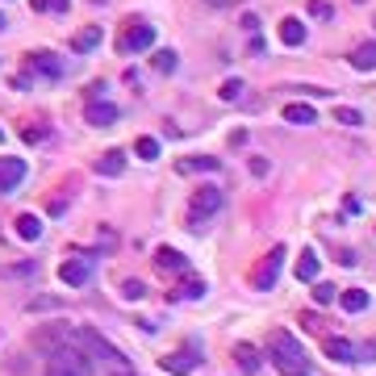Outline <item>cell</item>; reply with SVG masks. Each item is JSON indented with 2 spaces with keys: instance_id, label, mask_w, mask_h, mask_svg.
<instances>
[{
  "instance_id": "obj_1",
  "label": "cell",
  "mask_w": 376,
  "mask_h": 376,
  "mask_svg": "<svg viewBox=\"0 0 376 376\" xmlns=\"http://www.w3.org/2000/svg\"><path fill=\"white\" fill-rule=\"evenodd\" d=\"M268 347H272V360H276V368L284 376H310V360H305V347L288 334V330H276L272 339H268Z\"/></svg>"
},
{
  "instance_id": "obj_2",
  "label": "cell",
  "mask_w": 376,
  "mask_h": 376,
  "mask_svg": "<svg viewBox=\"0 0 376 376\" xmlns=\"http://www.w3.org/2000/svg\"><path fill=\"white\" fill-rule=\"evenodd\" d=\"M222 201H226V196H222V188H213V184L196 188V192H192V205H188V222H192V226L209 222V218L222 209Z\"/></svg>"
},
{
  "instance_id": "obj_3",
  "label": "cell",
  "mask_w": 376,
  "mask_h": 376,
  "mask_svg": "<svg viewBox=\"0 0 376 376\" xmlns=\"http://www.w3.org/2000/svg\"><path fill=\"white\" fill-rule=\"evenodd\" d=\"M151 47H155V25H146V21H130L122 30V38H117L122 54H139V50H151Z\"/></svg>"
},
{
  "instance_id": "obj_4",
  "label": "cell",
  "mask_w": 376,
  "mask_h": 376,
  "mask_svg": "<svg viewBox=\"0 0 376 376\" xmlns=\"http://www.w3.org/2000/svg\"><path fill=\"white\" fill-rule=\"evenodd\" d=\"M47 376H88V360L71 347H59L47 364Z\"/></svg>"
},
{
  "instance_id": "obj_5",
  "label": "cell",
  "mask_w": 376,
  "mask_h": 376,
  "mask_svg": "<svg viewBox=\"0 0 376 376\" xmlns=\"http://www.w3.org/2000/svg\"><path fill=\"white\" fill-rule=\"evenodd\" d=\"M284 259H288V251L284 247H272L268 255H264V264H259V272H255V288H272L276 284V276H281V268H284Z\"/></svg>"
},
{
  "instance_id": "obj_6",
  "label": "cell",
  "mask_w": 376,
  "mask_h": 376,
  "mask_svg": "<svg viewBox=\"0 0 376 376\" xmlns=\"http://www.w3.org/2000/svg\"><path fill=\"white\" fill-rule=\"evenodd\" d=\"M88 276H93V259H67V264H59V281L71 284V288L88 284Z\"/></svg>"
},
{
  "instance_id": "obj_7",
  "label": "cell",
  "mask_w": 376,
  "mask_h": 376,
  "mask_svg": "<svg viewBox=\"0 0 376 376\" xmlns=\"http://www.w3.org/2000/svg\"><path fill=\"white\" fill-rule=\"evenodd\" d=\"M25 180V159H0V196Z\"/></svg>"
},
{
  "instance_id": "obj_8",
  "label": "cell",
  "mask_w": 376,
  "mask_h": 376,
  "mask_svg": "<svg viewBox=\"0 0 376 376\" xmlns=\"http://www.w3.org/2000/svg\"><path fill=\"white\" fill-rule=\"evenodd\" d=\"M201 360H196V351H172V356H163V368L176 376H188L192 368H196Z\"/></svg>"
},
{
  "instance_id": "obj_9",
  "label": "cell",
  "mask_w": 376,
  "mask_h": 376,
  "mask_svg": "<svg viewBox=\"0 0 376 376\" xmlns=\"http://www.w3.org/2000/svg\"><path fill=\"white\" fill-rule=\"evenodd\" d=\"M322 351L327 360H339V364H356V347L347 339H322Z\"/></svg>"
},
{
  "instance_id": "obj_10",
  "label": "cell",
  "mask_w": 376,
  "mask_h": 376,
  "mask_svg": "<svg viewBox=\"0 0 376 376\" xmlns=\"http://www.w3.org/2000/svg\"><path fill=\"white\" fill-rule=\"evenodd\" d=\"M284 122H288V126H314V122H318V113H314V105L293 100V105H284Z\"/></svg>"
},
{
  "instance_id": "obj_11",
  "label": "cell",
  "mask_w": 376,
  "mask_h": 376,
  "mask_svg": "<svg viewBox=\"0 0 376 376\" xmlns=\"http://www.w3.org/2000/svg\"><path fill=\"white\" fill-rule=\"evenodd\" d=\"M96 172H100V176H122V172H126V151H105V155L96 159Z\"/></svg>"
},
{
  "instance_id": "obj_12",
  "label": "cell",
  "mask_w": 376,
  "mask_h": 376,
  "mask_svg": "<svg viewBox=\"0 0 376 376\" xmlns=\"http://www.w3.org/2000/svg\"><path fill=\"white\" fill-rule=\"evenodd\" d=\"M339 305H343L347 314H364V310L372 305V297H368L364 288H347V293H339Z\"/></svg>"
},
{
  "instance_id": "obj_13",
  "label": "cell",
  "mask_w": 376,
  "mask_h": 376,
  "mask_svg": "<svg viewBox=\"0 0 376 376\" xmlns=\"http://www.w3.org/2000/svg\"><path fill=\"white\" fill-rule=\"evenodd\" d=\"M113 122H117V105H109V100L88 105V126H113Z\"/></svg>"
},
{
  "instance_id": "obj_14",
  "label": "cell",
  "mask_w": 376,
  "mask_h": 376,
  "mask_svg": "<svg viewBox=\"0 0 376 376\" xmlns=\"http://www.w3.org/2000/svg\"><path fill=\"white\" fill-rule=\"evenodd\" d=\"M155 264H159L163 272H184L188 268V259L176 251V247H159V251H155Z\"/></svg>"
},
{
  "instance_id": "obj_15",
  "label": "cell",
  "mask_w": 376,
  "mask_h": 376,
  "mask_svg": "<svg viewBox=\"0 0 376 376\" xmlns=\"http://www.w3.org/2000/svg\"><path fill=\"white\" fill-rule=\"evenodd\" d=\"M30 67L38 71V76H50V80H59L63 76V67H59V59L47 54V50H38V54H30Z\"/></svg>"
},
{
  "instance_id": "obj_16",
  "label": "cell",
  "mask_w": 376,
  "mask_h": 376,
  "mask_svg": "<svg viewBox=\"0 0 376 376\" xmlns=\"http://www.w3.org/2000/svg\"><path fill=\"white\" fill-rule=\"evenodd\" d=\"M13 230H17V238H25V242H34V238L42 235V218H34V213H17V222H13Z\"/></svg>"
},
{
  "instance_id": "obj_17",
  "label": "cell",
  "mask_w": 376,
  "mask_h": 376,
  "mask_svg": "<svg viewBox=\"0 0 376 376\" xmlns=\"http://www.w3.org/2000/svg\"><path fill=\"white\" fill-rule=\"evenodd\" d=\"M105 42V34H100V25H88V30H80L76 38H71V47L80 50V54H88V50H96Z\"/></svg>"
},
{
  "instance_id": "obj_18",
  "label": "cell",
  "mask_w": 376,
  "mask_h": 376,
  "mask_svg": "<svg viewBox=\"0 0 376 376\" xmlns=\"http://www.w3.org/2000/svg\"><path fill=\"white\" fill-rule=\"evenodd\" d=\"M281 42L284 47H301V42H305V25H301L297 17H284L281 21Z\"/></svg>"
},
{
  "instance_id": "obj_19",
  "label": "cell",
  "mask_w": 376,
  "mask_h": 376,
  "mask_svg": "<svg viewBox=\"0 0 376 376\" xmlns=\"http://www.w3.org/2000/svg\"><path fill=\"white\" fill-rule=\"evenodd\" d=\"M351 67H356V71H376V42L356 47V54H351Z\"/></svg>"
},
{
  "instance_id": "obj_20",
  "label": "cell",
  "mask_w": 376,
  "mask_h": 376,
  "mask_svg": "<svg viewBox=\"0 0 376 376\" xmlns=\"http://www.w3.org/2000/svg\"><path fill=\"white\" fill-rule=\"evenodd\" d=\"M235 360H238V368H242V372H259V351H255L251 343H238Z\"/></svg>"
},
{
  "instance_id": "obj_21",
  "label": "cell",
  "mask_w": 376,
  "mask_h": 376,
  "mask_svg": "<svg viewBox=\"0 0 376 376\" xmlns=\"http://www.w3.org/2000/svg\"><path fill=\"white\" fill-rule=\"evenodd\" d=\"M205 297V281H184L180 288H172V301H196Z\"/></svg>"
},
{
  "instance_id": "obj_22",
  "label": "cell",
  "mask_w": 376,
  "mask_h": 376,
  "mask_svg": "<svg viewBox=\"0 0 376 376\" xmlns=\"http://www.w3.org/2000/svg\"><path fill=\"white\" fill-rule=\"evenodd\" d=\"M297 276H301V281H318V255H314V251H301V259H297Z\"/></svg>"
},
{
  "instance_id": "obj_23",
  "label": "cell",
  "mask_w": 376,
  "mask_h": 376,
  "mask_svg": "<svg viewBox=\"0 0 376 376\" xmlns=\"http://www.w3.org/2000/svg\"><path fill=\"white\" fill-rule=\"evenodd\" d=\"M218 168H222V163H218L213 155H196V159H184V163H180V172H218Z\"/></svg>"
},
{
  "instance_id": "obj_24",
  "label": "cell",
  "mask_w": 376,
  "mask_h": 376,
  "mask_svg": "<svg viewBox=\"0 0 376 376\" xmlns=\"http://www.w3.org/2000/svg\"><path fill=\"white\" fill-rule=\"evenodd\" d=\"M134 155L139 159H159V139H139L134 142Z\"/></svg>"
},
{
  "instance_id": "obj_25",
  "label": "cell",
  "mask_w": 376,
  "mask_h": 376,
  "mask_svg": "<svg viewBox=\"0 0 376 376\" xmlns=\"http://www.w3.org/2000/svg\"><path fill=\"white\" fill-rule=\"evenodd\" d=\"M334 122H343V126H364L360 109H347V105H339V109H334Z\"/></svg>"
},
{
  "instance_id": "obj_26",
  "label": "cell",
  "mask_w": 376,
  "mask_h": 376,
  "mask_svg": "<svg viewBox=\"0 0 376 376\" xmlns=\"http://www.w3.org/2000/svg\"><path fill=\"white\" fill-rule=\"evenodd\" d=\"M122 297H126V301H142V297H146V284L142 281H122Z\"/></svg>"
},
{
  "instance_id": "obj_27",
  "label": "cell",
  "mask_w": 376,
  "mask_h": 376,
  "mask_svg": "<svg viewBox=\"0 0 376 376\" xmlns=\"http://www.w3.org/2000/svg\"><path fill=\"white\" fill-rule=\"evenodd\" d=\"M334 297H339V288H334V284H314V301H318V305H330Z\"/></svg>"
},
{
  "instance_id": "obj_28",
  "label": "cell",
  "mask_w": 376,
  "mask_h": 376,
  "mask_svg": "<svg viewBox=\"0 0 376 376\" xmlns=\"http://www.w3.org/2000/svg\"><path fill=\"white\" fill-rule=\"evenodd\" d=\"M155 67H159L163 76H168V71H176V50H159V54H155Z\"/></svg>"
},
{
  "instance_id": "obj_29",
  "label": "cell",
  "mask_w": 376,
  "mask_h": 376,
  "mask_svg": "<svg viewBox=\"0 0 376 376\" xmlns=\"http://www.w3.org/2000/svg\"><path fill=\"white\" fill-rule=\"evenodd\" d=\"M218 96H222V100H238V96H242V80H226Z\"/></svg>"
},
{
  "instance_id": "obj_30",
  "label": "cell",
  "mask_w": 376,
  "mask_h": 376,
  "mask_svg": "<svg viewBox=\"0 0 376 376\" xmlns=\"http://www.w3.org/2000/svg\"><path fill=\"white\" fill-rule=\"evenodd\" d=\"M310 13H314V17H330L334 8H330L327 0H310Z\"/></svg>"
},
{
  "instance_id": "obj_31",
  "label": "cell",
  "mask_w": 376,
  "mask_h": 376,
  "mask_svg": "<svg viewBox=\"0 0 376 376\" xmlns=\"http://www.w3.org/2000/svg\"><path fill=\"white\" fill-rule=\"evenodd\" d=\"M251 172L255 176H268V159H251Z\"/></svg>"
},
{
  "instance_id": "obj_32",
  "label": "cell",
  "mask_w": 376,
  "mask_h": 376,
  "mask_svg": "<svg viewBox=\"0 0 376 376\" xmlns=\"http://www.w3.org/2000/svg\"><path fill=\"white\" fill-rule=\"evenodd\" d=\"M21 139H30V142H42V139H47V130H21Z\"/></svg>"
},
{
  "instance_id": "obj_33",
  "label": "cell",
  "mask_w": 376,
  "mask_h": 376,
  "mask_svg": "<svg viewBox=\"0 0 376 376\" xmlns=\"http://www.w3.org/2000/svg\"><path fill=\"white\" fill-rule=\"evenodd\" d=\"M0 30H4V13H0Z\"/></svg>"
},
{
  "instance_id": "obj_34",
  "label": "cell",
  "mask_w": 376,
  "mask_h": 376,
  "mask_svg": "<svg viewBox=\"0 0 376 376\" xmlns=\"http://www.w3.org/2000/svg\"><path fill=\"white\" fill-rule=\"evenodd\" d=\"M356 4H368V0H356Z\"/></svg>"
},
{
  "instance_id": "obj_35",
  "label": "cell",
  "mask_w": 376,
  "mask_h": 376,
  "mask_svg": "<svg viewBox=\"0 0 376 376\" xmlns=\"http://www.w3.org/2000/svg\"><path fill=\"white\" fill-rule=\"evenodd\" d=\"M0 142H4V130H0Z\"/></svg>"
},
{
  "instance_id": "obj_36",
  "label": "cell",
  "mask_w": 376,
  "mask_h": 376,
  "mask_svg": "<svg viewBox=\"0 0 376 376\" xmlns=\"http://www.w3.org/2000/svg\"><path fill=\"white\" fill-rule=\"evenodd\" d=\"M113 376H122V372H113ZM126 376H130V372H126Z\"/></svg>"
},
{
  "instance_id": "obj_37",
  "label": "cell",
  "mask_w": 376,
  "mask_h": 376,
  "mask_svg": "<svg viewBox=\"0 0 376 376\" xmlns=\"http://www.w3.org/2000/svg\"><path fill=\"white\" fill-rule=\"evenodd\" d=\"M372 25H376V21H372Z\"/></svg>"
}]
</instances>
